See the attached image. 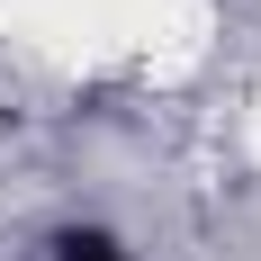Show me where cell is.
<instances>
[{
	"label": "cell",
	"mask_w": 261,
	"mask_h": 261,
	"mask_svg": "<svg viewBox=\"0 0 261 261\" xmlns=\"http://www.w3.org/2000/svg\"><path fill=\"white\" fill-rule=\"evenodd\" d=\"M54 261H126V252H117L108 234H63V243H54Z\"/></svg>",
	"instance_id": "1"
}]
</instances>
